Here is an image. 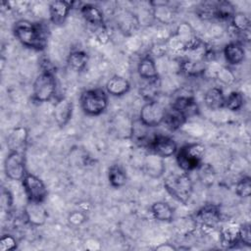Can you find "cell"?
I'll return each instance as SVG.
<instances>
[{
    "mask_svg": "<svg viewBox=\"0 0 251 251\" xmlns=\"http://www.w3.org/2000/svg\"><path fill=\"white\" fill-rule=\"evenodd\" d=\"M15 37L25 47L41 51L47 46V29L40 23L20 20L14 24Z\"/></svg>",
    "mask_w": 251,
    "mask_h": 251,
    "instance_id": "cell-1",
    "label": "cell"
},
{
    "mask_svg": "<svg viewBox=\"0 0 251 251\" xmlns=\"http://www.w3.org/2000/svg\"><path fill=\"white\" fill-rule=\"evenodd\" d=\"M164 187L176 201L186 204L193 192V183L186 172L171 173L164 179Z\"/></svg>",
    "mask_w": 251,
    "mask_h": 251,
    "instance_id": "cell-2",
    "label": "cell"
},
{
    "mask_svg": "<svg viewBox=\"0 0 251 251\" xmlns=\"http://www.w3.org/2000/svg\"><path fill=\"white\" fill-rule=\"evenodd\" d=\"M205 155V147L201 143H188L177 149L176 159L178 167L183 172L199 169Z\"/></svg>",
    "mask_w": 251,
    "mask_h": 251,
    "instance_id": "cell-3",
    "label": "cell"
},
{
    "mask_svg": "<svg viewBox=\"0 0 251 251\" xmlns=\"http://www.w3.org/2000/svg\"><path fill=\"white\" fill-rule=\"evenodd\" d=\"M80 107L88 116H99L103 114L108 107V96L101 88H92L84 90L79 97Z\"/></svg>",
    "mask_w": 251,
    "mask_h": 251,
    "instance_id": "cell-4",
    "label": "cell"
},
{
    "mask_svg": "<svg viewBox=\"0 0 251 251\" xmlns=\"http://www.w3.org/2000/svg\"><path fill=\"white\" fill-rule=\"evenodd\" d=\"M56 93V79L52 71L43 69L35 77L32 84V99L35 102L43 103L50 101Z\"/></svg>",
    "mask_w": 251,
    "mask_h": 251,
    "instance_id": "cell-5",
    "label": "cell"
},
{
    "mask_svg": "<svg viewBox=\"0 0 251 251\" xmlns=\"http://www.w3.org/2000/svg\"><path fill=\"white\" fill-rule=\"evenodd\" d=\"M166 108L158 101H147L140 109L139 121L148 127L158 126L164 122Z\"/></svg>",
    "mask_w": 251,
    "mask_h": 251,
    "instance_id": "cell-6",
    "label": "cell"
},
{
    "mask_svg": "<svg viewBox=\"0 0 251 251\" xmlns=\"http://www.w3.org/2000/svg\"><path fill=\"white\" fill-rule=\"evenodd\" d=\"M25 193L28 201L43 203L47 197L48 191L44 182L33 174L26 173L21 180Z\"/></svg>",
    "mask_w": 251,
    "mask_h": 251,
    "instance_id": "cell-7",
    "label": "cell"
},
{
    "mask_svg": "<svg viewBox=\"0 0 251 251\" xmlns=\"http://www.w3.org/2000/svg\"><path fill=\"white\" fill-rule=\"evenodd\" d=\"M4 171L9 179L22 180L27 173L24 152L10 151L4 162Z\"/></svg>",
    "mask_w": 251,
    "mask_h": 251,
    "instance_id": "cell-8",
    "label": "cell"
},
{
    "mask_svg": "<svg viewBox=\"0 0 251 251\" xmlns=\"http://www.w3.org/2000/svg\"><path fill=\"white\" fill-rule=\"evenodd\" d=\"M146 146L149 149V152L154 153L163 159L176 155L177 151L176 141L170 136L163 134H155L151 136Z\"/></svg>",
    "mask_w": 251,
    "mask_h": 251,
    "instance_id": "cell-9",
    "label": "cell"
},
{
    "mask_svg": "<svg viewBox=\"0 0 251 251\" xmlns=\"http://www.w3.org/2000/svg\"><path fill=\"white\" fill-rule=\"evenodd\" d=\"M230 29L237 38V42L243 44L250 38V20L243 13H236L230 19Z\"/></svg>",
    "mask_w": 251,
    "mask_h": 251,
    "instance_id": "cell-10",
    "label": "cell"
},
{
    "mask_svg": "<svg viewBox=\"0 0 251 251\" xmlns=\"http://www.w3.org/2000/svg\"><path fill=\"white\" fill-rule=\"evenodd\" d=\"M73 3L63 0H55L49 3L48 13L50 22L55 25H63L72 9Z\"/></svg>",
    "mask_w": 251,
    "mask_h": 251,
    "instance_id": "cell-11",
    "label": "cell"
},
{
    "mask_svg": "<svg viewBox=\"0 0 251 251\" xmlns=\"http://www.w3.org/2000/svg\"><path fill=\"white\" fill-rule=\"evenodd\" d=\"M195 221L201 225V227L213 229L221 221V212L217 206L207 205L196 213Z\"/></svg>",
    "mask_w": 251,
    "mask_h": 251,
    "instance_id": "cell-12",
    "label": "cell"
},
{
    "mask_svg": "<svg viewBox=\"0 0 251 251\" xmlns=\"http://www.w3.org/2000/svg\"><path fill=\"white\" fill-rule=\"evenodd\" d=\"M74 105L73 102L67 97L59 98L54 104L53 115L56 124L60 127H64L70 122L73 116Z\"/></svg>",
    "mask_w": 251,
    "mask_h": 251,
    "instance_id": "cell-13",
    "label": "cell"
},
{
    "mask_svg": "<svg viewBox=\"0 0 251 251\" xmlns=\"http://www.w3.org/2000/svg\"><path fill=\"white\" fill-rule=\"evenodd\" d=\"M25 220L32 226H43L48 218V213L43 203L28 201L25 207Z\"/></svg>",
    "mask_w": 251,
    "mask_h": 251,
    "instance_id": "cell-14",
    "label": "cell"
},
{
    "mask_svg": "<svg viewBox=\"0 0 251 251\" xmlns=\"http://www.w3.org/2000/svg\"><path fill=\"white\" fill-rule=\"evenodd\" d=\"M79 12L83 20L90 25L94 26L96 29L105 27L103 13L97 6L86 3L81 5Z\"/></svg>",
    "mask_w": 251,
    "mask_h": 251,
    "instance_id": "cell-15",
    "label": "cell"
},
{
    "mask_svg": "<svg viewBox=\"0 0 251 251\" xmlns=\"http://www.w3.org/2000/svg\"><path fill=\"white\" fill-rule=\"evenodd\" d=\"M171 107L181 112L187 119L198 113L196 100L191 94H181L176 96Z\"/></svg>",
    "mask_w": 251,
    "mask_h": 251,
    "instance_id": "cell-16",
    "label": "cell"
},
{
    "mask_svg": "<svg viewBox=\"0 0 251 251\" xmlns=\"http://www.w3.org/2000/svg\"><path fill=\"white\" fill-rule=\"evenodd\" d=\"M224 56L228 65H240L245 59V49L243 44L237 41H231L227 43L224 48Z\"/></svg>",
    "mask_w": 251,
    "mask_h": 251,
    "instance_id": "cell-17",
    "label": "cell"
},
{
    "mask_svg": "<svg viewBox=\"0 0 251 251\" xmlns=\"http://www.w3.org/2000/svg\"><path fill=\"white\" fill-rule=\"evenodd\" d=\"M27 130L24 126L15 127L7 137V146L10 151L24 152L27 140Z\"/></svg>",
    "mask_w": 251,
    "mask_h": 251,
    "instance_id": "cell-18",
    "label": "cell"
},
{
    "mask_svg": "<svg viewBox=\"0 0 251 251\" xmlns=\"http://www.w3.org/2000/svg\"><path fill=\"white\" fill-rule=\"evenodd\" d=\"M137 73L144 80H153L159 78L157 66L152 55H146L140 59L137 65Z\"/></svg>",
    "mask_w": 251,
    "mask_h": 251,
    "instance_id": "cell-19",
    "label": "cell"
},
{
    "mask_svg": "<svg viewBox=\"0 0 251 251\" xmlns=\"http://www.w3.org/2000/svg\"><path fill=\"white\" fill-rule=\"evenodd\" d=\"M144 168H145L146 174L154 178H158L162 176L166 169L164 159L151 152H149V154L146 155L145 157Z\"/></svg>",
    "mask_w": 251,
    "mask_h": 251,
    "instance_id": "cell-20",
    "label": "cell"
},
{
    "mask_svg": "<svg viewBox=\"0 0 251 251\" xmlns=\"http://www.w3.org/2000/svg\"><path fill=\"white\" fill-rule=\"evenodd\" d=\"M106 91L112 96H123L126 94L130 89L129 81L121 75H114L106 82Z\"/></svg>",
    "mask_w": 251,
    "mask_h": 251,
    "instance_id": "cell-21",
    "label": "cell"
},
{
    "mask_svg": "<svg viewBox=\"0 0 251 251\" xmlns=\"http://www.w3.org/2000/svg\"><path fill=\"white\" fill-rule=\"evenodd\" d=\"M226 96L224 91L219 86L209 88L204 94V103L210 110H220L224 108Z\"/></svg>",
    "mask_w": 251,
    "mask_h": 251,
    "instance_id": "cell-22",
    "label": "cell"
},
{
    "mask_svg": "<svg viewBox=\"0 0 251 251\" xmlns=\"http://www.w3.org/2000/svg\"><path fill=\"white\" fill-rule=\"evenodd\" d=\"M206 63L202 60L185 58L179 63V71L187 76H199L206 71Z\"/></svg>",
    "mask_w": 251,
    "mask_h": 251,
    "instance_id": "cell-23",
    "label": "cell"
},
{
    "mask_svg": "<svg viewBox=\"0 0 251 251\" xmlns=\"http://www.w3.org/2000/svg\"><path fill=\"white\" fill-rule=\"evenodd\" d=\"M186 121H187V118L181 112L171 107L170 109L166 110L163 124L166 126L167 128L174 131V130H177L181 126H183V125L186 123Z\"/></svg>",
    "mask_w": 251,
    "mask_h": 251,
    "instance_id": "cell-24",
    "label": "cell"
},
{
    "mask_svg": "<svg viewBox=\"0 0 251 251\" xmlns=\"http://www.w3.org/2000/svg\"><path fill=\"white\" fill-rule=\"evenodd\" d=\"M151 5H153V15L157 21L165 25H169L174 21V9L167 2H151Z\"/></svg>",
    "mask_w": 251,
    "mask_h": 251,
    "instance_id": "cell-25",
    "label": "cell"
},
{
    "mask_svg": "<svg viewBox=\"0 0 251 251\" xmlns=\"http://www.w3.org/2000/svg\"><path fill=\"white\" fill-rule=\"evenodd\" d=\"M151 213L159 222H171L174 219V208L167 202L157 201L151 206Z\"/></svg>",
    "mask_w": 251,
    "mask_h": 251,
    "instance_id": "cell-26",
    "label": "cell"
},
{
    "mask_svg": "<svg viewBox=\"0 0 251 251\" xmlns=\"http://www.w3.org/2000/svg\"><path fill=\"white\" fill-rule=\"evenodd\" d=\"M235 14L234 7L227 1H220L213 3V19L220 21H230Z\"/></svg>",
    "mask_w": 251,
    "mask_h": 251,
    "instance_id": "cell-27",
    "label": "cell"
},
{
    "mask_svg": "<svg viewBox=\"0 0 251 251\" xmlns=\"http://www.w3.org/2000/svg\"><path fill=\"white\" fill-rule=\"evenodd\" d=\"M220 242L225 248H232L239 243L238 227H235L234 226H223L220 230Z\"/></svg>",
    "mask_w": 251,
    "mask_h": 251,
    "instance_id": "cell-28",
    "label": "cell"
},
{
    "mask_svg": "<svg viewBox=\"0 0 251 251\" xmlns=\"http://www.w3.org/2000/svg\"><path fill=\"white\" fill-rule=\"evenodd\" d=\"M88 60L89 58L87 53L81 50H75L69 54L67 62L72 70L75 72H81L86 68Z\"/></svg>",
    "mask_w": 251,
    "mask_h": 251,
    "instance_id": "cell-29",
    "label": "cell"
},
{
    "mask_svg": "<svg viewBox=\"0 0 251 251\" xmlns=\"http://www.w3.org/2000/svg\"><path fill=\"white\" fill-rule=\"evenodd\" d=\"M161 91V80L160 78L153 80H146V82L140 87V95L147 101L157 100Z\"/></svg>",
    "mask_w": 251,
    "mask_h": 251,
    "instance_id": "cell-30",
    "label": "cell"
},
{
    "mask_svg": "<svg viewBox=\"0 0 251 251\" xmlns=\"http://www.w3.org/2000/svg\"><path fill=\"white\" fill-rule=\"evenodd\" d=\"M108 179L112 187L120 188L126 182V174L120 165L115 164L108 170Z\"/></svg>",
    "mask_w": 251,
    "mask_h": 251,
    "instance_id": "cell-31",
    "label": "cell"
},
{
    "mask_svg": "<svg viewBox=\"0 0 251 251\" xmlns=\"http://www.w3.org/2000/svg\"><path fill=\"white\" fill-rule=\"evenodd\" d=\"M244 103V97L239 91H231L225 99L224 108H226L229 111L235 112L242 108Z\"/></svg>",
    "mask_w": 251,
    "mask_h": 251,
    "instance_id": "cell-32",
    "label": "cell"
},
{
    "mask_svg": "<svg viewBox=\"0 0 251 251\" xmlns=\"http://www.w3.org/2000/svg\"><path fill=\"white\" fill-rule=\"evenodd\" d=\"M235 193L242 198H247L251 195V178L249 176H243L236 182Z\"/></svg>",
    "mask_w": 251,
    "mask_h": 251,
    "instance_id": "cell-33",
    "label": "cell"
},
{
    "mask_svg": "<svg viewBox=\"0 0 251 251\" xmlns=\"http://www.w3.org/2000/svg\"><path fill=\"white\" fill-rule=\"evenodd\" d=\"M216 78L226 85H230L235 81V75L228 67L219 68L216 71Z\"/></svg>",
    "mask_w": 251,
    "mask_h": 251,
    "instance_id": "cell-34",
    "label": "cell"
},
{
    "mask_svg": "<svg viewBox=\"0 0 251 251\" xmlns=\"http://www.w3.org/2000/svg\"><path fill=\"white\" fill-rule=\"evenodd\" d=\"M18 246L16 238L11 234H3L0 239V250L1 251H11L15 250Z\"/></svg>",
    "mask_w": 251,
    "mask_h": 251,
    "instance_id": "cell-35",
    "label": "cell"
},
{
    "mask_svg": "<svg viewBox=\"0 0 251 251\" xmlns=\"http://www.w3.org/2000/svg\"><path fill=\"white\" fill-rule=\"evenodd\" d=\"M86 219H87L86 213L82 210L74 211L68 217L69 223L74 226H78L82 225L86 221Z\"/></svg>",
    "mask_w": 251,
    "mask_h": 251,
    "instance_id": "cell-36",
    "label": "cell"
},
{
    "mask_svg": "<svg viewBox=\"0 0 251 251\" xmlns=\"http://www.w3.org/2000/svg\"><path fill=\"white\" fill-rule=\"evenodd\" d=\"M238 239L240 243L247 246L251 245V231L249 224H243L238 227Z\"/></svg>",
    "mask_w": 251,
    "mask_h": 251,
    "instance_id": "cell-37",
    "label": "cell"
},
{
    "mask_svg": "<svg viewBox=\"0 0 251 251\" xmlns=\"http://www.w3.org/2000/svg\"><path fill=\"white\" fill-rule=\"evenodd\" d=\"M13 205V197L9 190L3 189L2 190V207L6 208L8 211Z\"/></svg>",
    "mask_w": 251,
    "mask_h": 251,
    "instance_id": "cell-38",
    "label": "cell"
},
{
    "mask_svg": "<svg viewBox=\"0 0 251 251\" xmlns=\"http://www.w3.org/2000/svg\"><path fill=\"white\" fill-rule=\"evenodd\" d=\"M176 248L173 245H171L170 243H165V244H161L160 246L156 247V250H169V251H173L176 250Z\"/></svg>",
    "mask_w": 251,
    "mask_h": 251,
    "instance_id": "cell-39",
    "label": "cell"
}]
</instances>
